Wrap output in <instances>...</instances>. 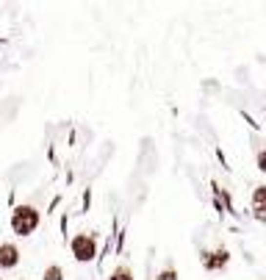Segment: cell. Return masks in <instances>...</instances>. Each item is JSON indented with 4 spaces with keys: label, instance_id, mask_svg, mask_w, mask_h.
Returning a JSON list of instances; mask_svg holds the SVG:
<instances>
[{
    "label": "cell",
    "instance_id": "1",
    "mask_svg": "<svg viewBox=\"0 0 266 280\" xmlns=\"http://www.w3.org/2000/svg\"><path fill=\"white\" fill-rule=\"evenodd\" d=\"M42 225V211L31 203H20V205H11V233L20 238H28L34 236L36 230Z\"/></svg>",
    "mask_w": 266,
    "mask_h": 280
},
{
    "label": "cell",
    "instance_id": "2",
    "mask_svg": "<svg viewBox=\"0 0 266 280\" xmlns=\"http://www.w3.org/2000/svg\"><path fill=\"white\" fill-rule=\"evenodd\" d=\"M69 253L75 258L78 263H92L97 261V238L92 233H75V236H69Z\"/></svg>",
    "mask_w": 266,
    "mask_h": 280
},
{
    "label": "cell",
    "instance_id": "3",
    "mask_svg": "<svg viewBox=\"0 0 266 280\" xmlns=\"http://www.w3.org/2000/svg\"><path fill=\"white\" fill-rule=\"evenodd\" d=\"M22 261V253L14 241H0V272H11L17 269Z\"/></svg>",
    "mask_w": 266,
    "mask_h": 280
},
{
    "label": "cell",
    "instance_id": "4",
    "mask_svg": "<svg viewBox=\"0 0 266 280\" xmlns=\"http://www.w3.org/2000/svg\"><path fill=\"white\" fill-rule=\"evenodd\" d=\"M200 258H203V266H205V269H225V266H227V261H230V253H227V250H225V247H219V250H216V253H211V250H203V253H200Z\"/></svg>",
    "mask_w": 266,
    "mask_h": 280
},
{
    "label": "cell",
    "instance_id": "5",
    "mask_svg": "<svg viewBox=\"0 0 266 280\" xmlns=\"http://www.w3.org/2000/svg\"><path fill=\"white\" fill-rule=\"evenodd\" d=\"M108 280H136V278H133V269L128 263H117L111 269V275H108Z\"/></svg>",
    "mask_w": 266,
    "mask_h": 280
},
{
    "label": "cell",
    "instance_id": "6",
    "mask_svg": "<svg viewBox=\"0 0 266 280\" xmlns=\"http://www.w3.org/2000/svg\"><path fill=\"white\" fill-rule=\"evenodd\" d=\"M252 205L258 214H266V186H255L252 192Z\"/></svg>",
    "mask_w": 266,
    "mask_h": 280
},
{
    "label": "cell",
    "instance_id": "7",
    "mask_svg": "<svg viewBox=\"0 0 266 280\" xmlns=\"http://www.w3.org/2000/svg\"><path fill=\"white\" fill-rule=\"evenodd\" d=\"M42 280H64V266H61V263H50V266H44Z\"/></svg>",
    "mask_w": 266,
    "mask_h": 280
},
{
    "label": "cell",
    "instance_id": "8",
    "mask_svg": "<svg viewBox=\"0 0 266 280\" xmlns=\"http://www.w3.org/2000/svg\"><path fill=\"white\" fill-rule=\"evenodd\" d=\"M158 280H178V272L172 269V266H166V269L158 272Z\"/></svg>",
    "mask_w": 266,
    "mask_h": 280
},
{
    "label": "cell",
    "instance_id": "9",
    "mask_svg": "<svg viewBox=\"0 0 266 280\" xmlns=\"http://www.w3.org/2000/svg\"><path fill=\"white\" fill-rule=\"evenodd\" d=\"M258 170L266 175V150H261V153H258Z\"/></svg>",
    "mask_w": 266,
    "mask_h": 280
},
{
    "label": "cell",
    "instance_id": "10",
    "mask_svg": "<svg viewBox=\"0 0 266 280\" xmlns=\"http://www.w3.org/2000/svg\"><path fill=\"white\" fill-rule=\"evenodd\" d=\"M89 205H92V192L86 189V192H83V211H81V214H86V211H89Z\"/></svg>",
    "mask_w": 266,
    "mask_h": 280
},
{
    "label": "cell",
    "instance_id": "11",
    "mask_svg": "<svg viewBox=\"0 0 266 280\" xmlns=\"http://www.w3.org/2000/svg\"><path fill=\"white\" fill-rule=\"evenodd\" d=\"M0 280H3V278H0Z\"/></svg>",
    "mask_w": 266,
    "mask_h": 280
}]
</instances>
